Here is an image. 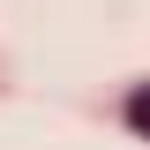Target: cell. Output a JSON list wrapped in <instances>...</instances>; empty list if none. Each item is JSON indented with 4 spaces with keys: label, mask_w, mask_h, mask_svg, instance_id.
Here are the masks:
<instances>
[{
    "label": "cell",
    "mask_w": 150,
    "mask_h": 150,
    "mask_svg": "<svg viewBox=\"0 0 150 150\" xmlns=\"http://www.w3.org/2000/svg\"><path fill=\"white\" fill-rule=\"evenodd\" d=\"M128 120H135V128L150 135V90H135V98H128Z\"/></svg>",
    "instance_id": "obj_1"
}]
</instances>
